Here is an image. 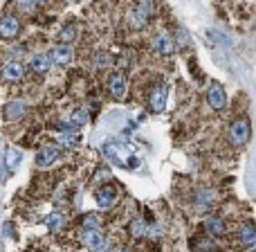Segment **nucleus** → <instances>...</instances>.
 Here are the masks:
<instances>
[{
	"mask_svg": "<svg viewBox=\"0 0 256 252\" xmlns=\"http://www.w3.org/2000/svg\"><path fill=\"white\" fill-rule=\"evenodd\" d=\"M76 25H65L61 32H58V40H61V45H67V43H72V40L76 38Z\"/></svg>",
	"mask_w": 256,
	"mask_h": 252,
	"instance_id": "obj_20",
	"label": "nucleus"
},
{
	"mask_svg": "<svg viewBox=\"0 0 256 252\" xmlns=\"http://www.w3.org/2000/svg\"><path fill=\"white\" fill-rule=\"evenodd\" d=\"M58 144H63V146H67V148H76L79 146V135H76V130H61V133H58Z\"/></svg>",
	"mask_w": 256,
	"mask_h": 252,
	"instance_id": "obj_17",
	"label": "nucleus"
},
{
	"mask_svg": "<svg viewBox=\"0 0 256 252\" xmlns=\"http://www.w3.org/2000/svg\"><path fill=\"white\" fill-rule=\"evenodd\" d=\"M178 40H180V43H184V40H189V32L178 30Z\"/></svg>",
	"mask_w": 256,
	"mask_h": 252,
	"instance_id": "obj_28",
	"label": "nucleus"
},
{
	"mask_svg": "<svg viewBox=\"0 0 256 252\" xmlns=\"http://www.w3.org/2000/svg\"><path fill=\"white\" fill-rule=\"evenodd\" d=\"M25 112H27V104L25 102H7L4 104L2 115H4V120L16 122V120H20Z\"/></svg>",
	"mask_w": 256,
	"mask_h": 252,
	"instance_id": "obj_9",
	"label": "nucleus"
},
{
	"mask_svg": "<svg viewBox=\"0 0 256 252\" xmlns=\"http://www.w3.org/2000/svg\"><path fill=\"white\" fill-rule=\"evenodd\" d=\"M49 66H52V56H49V54H34V56H31V61H29L31 70L40 72V74H43V72H47Z\"/></svg>",
	"mask_w": 256,
	"mask_h": 252,
	"instance_id": "obj_15",
	"label": "nucleus"
},
{
	"mask_svg": "<svg viewBox=\"0 0 256 252\" xmlns=\"http://www.w3.org/2000/svg\"><path fill=\"white\" fill-rule=\"evenodd\" d=\"M241 243H243V246H254V243H256V230L252 228V225L241 228Z\"/></svg>",
	"mask_w": 256,
	"mask_h": 252,
	"instance_id": "obj_21",
	"label": "nucleus"
},
{
	"mask_svg": "<svg viewBox=\"0 0 256 252\" xmlns=\"http://www.w3.org/2000/svg\"><path fill=\"white\" fill-rule=\"evenodd\" d=\"M2 162H9V166H11V171H13L18 166V162H20V153L18 151H4Z\"/></svg>",
	"mask_w": 256,
	"mask_h": 252,
	"instance_id": "obj_24",
	"label": "nucleus"
},
{
	"mask_svg": "<svg viewBox=\"0 0 256 252\" xmlns=\"http://www.w3.org/2000/svg\"><path fill=\"white\" fill-rule=\"evenodd\" d=\"M72 124L76 126V128H81V126H85V122H88V110L85 108H79V110L72 112Z\"/></svg>",
	"mask_w": 256,
	"mask_h": 252,
	"instance_id": "obj_22",
	"label": "nucleus"
},
{
	"mask_svg": "<svg viewBox=\"0 0 256 252\" xmlns=\"http://www.w3.org/2000/svg\"><path fill=\"white\" fill-rule=\"evenodd\" d=\"M144 234H148V228L142 223V220H133L130 223V236H135V238H142Z\"/></svg>",
	"mask_w": 256,
	"mask_h": 252,
	"instance_id": "obj_23",
	"label": "nucleus"
},
{
	"mask_svg": "<svg viewBox=\"0 0 256 252\" xmlns=\"http://www.w3.org/2000/svg\"><path fill=\"white\" fill-rule=\"evenodd\" d=\"M214 192L211 189H200V192L196 194V207L200 212H209L211 207H214Z\"/></svg>",
	"mask_w": 256,
	"mask_h": 252,
	"instance_id": "obj_11",
	"label": "nucleus"
},
{
	"mask_svg": "<svg viewBox=\"0 0 256 252\" xmlns=\"http://www.w3.org/2000/svg\"><path fill=\"white\" fill-rule=\"evenodd\" d=\"M38 2H45V0H38Z\"/></svg>",
	"mask_w": 256,
	"mask_h": 252,
	"instance_id": "obj_30",
	"label": "nucleus"
},
{
	"mask_svg": "<svg viewBox=\"0 0 256 252\" xmlns=\"http://www.w3.org/2000/svg\"><path fill=\"white\" fill-rule=\"evenodd\" d=\"M153 48H155L162 56H169V54L173 52V40H171L169 34H157L155 38H153Z\"/></svg>",
	"mask_w": 256,
	"mask_h": 252,
	"instance_id": "obj_12",
	"label": "nucleus"
},
{
	"mask_svg": "<svg viewBox=\"0 0 256 252\" xmlns=\"http://www.w3.org/2000/svg\"><path fill=\"white\" fill-rule=\"evenodd\" d=\"M103 153H106V158L110 162H115V164H119V166H126V160L121 158V153L117 151V146L112 142H106L103 144Z\"/></svg>",
	"mask_w": 256,
	"mask_h": 252,
	"instance_id": "obj_18",
	"label": "nucleus"
},
{
	"mask_svg": "<svg viewBox=\"0 0 256 252\" xmlns=\"http://www.w3.org/2000/svg\"><path fill=\"white\" fill-rule=\"evenodd\" d=\"M166 94H169V90H166L164 84H157L151 88V97H148V106H151V110L160 112L166 108Z\"/></svg>",
	"mask_w": 256,
	"mask_h": 252,
	"instance_id": "obj_4",
	"label": "nucleus"
},
{
	"mask_svg": "<svg viewBox=\"0 0 256 252\" xmlns=\"http://www.w3.org/2000/svg\"><path fill=\"white\" fill-rule=\"evenodd\" d=\"M36 4H38V0H18V9H20V12H34L36 9Z\"/></svg>",
	"mask_w": 256,
	"mask_h": 252,
	"instance_id": "obj_26",
	"label": "nucleus"
},
{
	"mask_svg": "<svg viewBox=\"0 0 256 252\" xmlns=\"http://www.w3.org/2000/svg\"><path fill=\"white\" fill-rule=\"evenodd\" d=\"M45 225H47L52 232H58V230L65 225V216L58 214V212H52L49 216H45Z\"/></svg>",
	"mask_w": 256,
	"mask_h": 252,
	"instance_id": "obj_19",
	"label": "nucleus"
},
{
	"mask_svg": "<svg viewBox=\"0 0 256 252\" xmlns=\"http://www.w3.org/2000/svg\"><path fill=\"white\" fill-rule=\"evenodd\" d=\"M137 166H139V160H137V158H133V156L126 158V169H137Z\"/></svg>",
	"mask_w": 256,
	"mask_h": 252,
	"instance_id": "obj_27",
	"label": "nucleus"
},
{
	"mask_svg": "<svg viewBox=\"0 0 256 252\" xmlns=\"http://www.w3.org/2000/svg\"><path fill=\"white\" fill-rule=\"evenodd\" d=\"M52 56V63H58V66H65V63L72 61V50L67 45H56V48L49 52Z\"/></svg>",
	"mask_w": 256,
	"mask_h": 252,
	"instance_id": "obj_13",
	"label": "nucleus"
},
{
	"mask_svg": "<svg viewBox=\"0 0 256 252\" xmlns=\"http://www.w3.org/2000/svg\"><path fill=\"white\" fill-rule=\"evenodd\" d=\"M205 232L211 234V236L225 234V220L220 218V216H209V218H205Z\"/></svg>",
	"mask_w": 256,
	"mask_h": 252,
	"instance_id": "obj_14",
	"label": "nucleus"
},
{
	"mask_svg": "<svg viewBox=\"0 0 256 252\" xmlns=\"http://www.w3.org/2000/svg\"><path fill=\"white\" fill-rule=\"evenodd\" d=\"M108 90H110V94L115 99H124L126 90H128V86H126V76L121 74V72H112L110 79H108Z\"/></svg>",
	"mask_w": 256,
	"mask_h": 252,
	"instance_id": "obj_5",
	"label": "nucleus"
},
{
	"mask_svg": "<svg viewBox=\"0 0 256 252\" xmlns=\"http://www.w3.org/2000/svg\"><path fill=\"white\" fill-rule=\"evenodd\" d=\"M18 30H20V25H18V20L13 16H2V22H0V34H2L4 40L13 38V36L18 34Z\"/></svg>",
	"mask_w": 256,
	"mask_h": 252,
	"instance_id": "obj_10",
	"label": "nucleus"
},
{
	"mask_svg": "<svg viewBox=\"0 0 256 252\" xmlns=\"http://www.w3.org/2000/svg\"><path fill=\"white\" fill-rule=\"evenodd\" d=\"M252 252H256V250H252Z\"/></svg>",
	"mask_w": 256,
	"mask_h": 252,
	"instance_id": "obj_31",
	"label": "nucleus"
},
{
	"mask_svg": "<svg viewBox=\"0 0 256 252\" xmlns=\"http://www.w3.org/2000/svg\"><path fill=\"white\" fill-rule=\"evenodd\" d=\"M83 230H99V218L92 214H85L83 216Z\"/></svg>",
	"mask_w": 256,
	"mask_h": 252,
	"instance_id": "obj_25",
	"label": "nucleus"
},
{
	"mask_svg": "<svg viewBox=\"0 0 256 252\" xmlns=\"http://www.w3.org/2000/svg\"><path fill=\"white\" fill-rule=\"evenodd\" d=\"M22 72H25V68H22L20 63H16V61L7 63V66L2 68V76H4V81H18V79L22 76Z\"/></svg>",
	"mask_w": 256,
	"mask_h": 252,
	"instance_id": "obj_16",
	"label": "nucleus"
},
{
	"mask_svg": "<svg viewBox=\"0 0 256 252\" xmlns=\"http://www.w3.org/2000/svg\"><path fill=\"white\" fill-rule=\"evenodd\" d=\"M119 252H130V250H128V248H121V250H119Z\"/></svg>",
	"mask_w": 256,
	"mask_h": 252,
	"instance_id": "obj_29",
	"label": "nucleus"
},
{
	"mask_svg": "<svg viewBox=\"0 0 256 252\" xmlns=\"http://www.w3.org/2000/svg\"><path fill=\"white\" fill-rule=\"evenodd\" d=\"M83 243L92 252H103L106 250V238L99 230H83Z\"/></svg>",
	"mask_w": 256,
	"mask_h": 252,
	"instance_id": "obj_7",
	"label": "nucleus"
},
{
	"mask_svg": "<svg viewBox=\"0 0 256 252\" xmlns=\"http://www.w3.org/2000/svg\"><path fill=\"white\" fill-rule=\"evenodd\" d=\"M153 14H155V4H153V0H137L135 9L130 12V25L139 30V27H144L148 20H151Z\"/></svg>",
	"mask_w": 256,
	"mask_h": 252,
	"instance_id": "obj_1",
	"label": "nucleus"
},
{
	"mask_svg": "<svg viewBox=\"0 0 256 252\" xmlns=\"http://www.w3.org/2000/svg\"><path fill=\"white\" fill-rule=\"evenodd\" d=\"M229 140H232V144H245L247 140H250V122L247 120H236L232 124V128H229Z\"/></svg>",
	"mask_w": 256,
	"mask_h": 252,
	"instance_id": "obj_2",
	"label": "nucleus"
},
{
	"mask_svg": "<svg viewBox=\"0 0 256 252\" xmlns=\"http://www.w3.org/2000/svg\"><path fill=\"white\" fill-rule=\"evenodd\" d=\"M94 202H97V207H101V210H110L117 202V189L110 187V184L99 187L97 192H94Z\"/></svg>",
	"mask_w": 256,
	"mask_h": 252,
	"instance_id": "obj_3",
	"label": "nucleus"
},
{
	"mask_svg": "<svg viewBox=\"0 0 256 252\" xmlns=\"http://www.w3.org/2000/svg\"><path fill=\"white\" fill-rule=\"evenodd\" d=\"M58 156H61L58 146L47 144V146H43L38 153H36V164H38V166H52L54 162L58 160Z\"/></svg>",
	"mask_w": 256,
	"mask_h": 252,
	"instance_id": "obj_8",
	"label": "nucleus"
},
{
	"mask_svg": "<svg viewBox=\"0 0 256 252\" xmlns=\"http://www.w3.org/2000/svg\"><path fill=\"white\" fill-rule=\"evenodd\" d=\"M207 99H209V106L214 108V110H223L225 108V102H227V97H225V90L220 84H209V90H207Z\"/></svg>",
	"mask_w": 256,
	"mask_h": 252,
	"instance_id": "obj_6",
	"label": "nucleus"
}]
</instances>
